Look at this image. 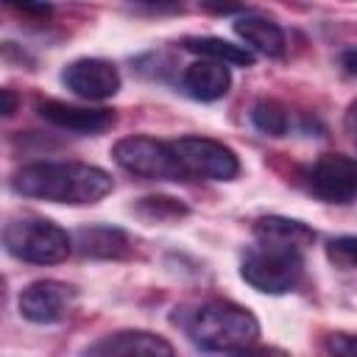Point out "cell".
Masks as SVG:
<instances>
[{"mask_svg":"<svg viewBox=\"0 0 357 357\" xmlns=\"http://www.w3.org/2000/svg\"><path fill=\"white\" fill-rule=\"evenodd\" d=\"M11 190L50 204H95L112 192V176L84 162H33L11 176Z\"/></svg>","mask_w":357,"mask_h":357,"instance_id":"cell-1","label":"cell"},{"mask_svg":"<svg viewBox=\"0 0 357 357\" xmlns=\"http://www.w3.org/2000/svg\"><path fill=\"white\" fill-rule=\"evenodd\" d=\"M173 321L204 351H245L259 337L254 312L223 298L184 307Z\"/></svg>","mask_w":357,"mask_h":357,"instance_id":"cell-2","label":"cell"},{"mask_svg":"<svg viewBox=\"0 0 357 357\" xmlns=\"http://www.w3.org/2000/svg\"><path fill=\"white\" fill-rule=\"evenodd\" d=\"M3 245L11 257L33 265H56L64 262L73 251L70 234L39 215H20L6 223L3 229Z\"/></svg>","mask_w":357,"mask_h":357,"instance_id":"cell-3","label":"cell"},{"mask_svg":"<svg viewBox=\"0 0 357 357\" xmlns=\"http://www.w3.org/2000/svg\"><path fill=\"white\" fill-rule=\"evenodd\" d=\"M240 276L259 293L282 296L290 293L304 276V257L296 248L259 243L240 259Z\"/></svg>","mask_w":357,"mask_h":357,"instance_id":"cell-4","label":"cell"},{"mask_svg":"<svg viewBox=\"0 0 357 357\" xmlns=\"http://www.w3.org/2000/svg\"><path fill=\"white\" fill-rule=\"evenodd\" d=\"M181 181H231L240 173L237 153L209 137H178L170 142Z\"/></svg>","mask_w":357,"mask_h":357,"instance_id":"cell-5","label":"cell"},{"mask_svg":"<svg viewBox=\"0 0 357 357\" xmlns=\"http://www.w3.org/2000/svg\"><path fill=\"white\" fill-rule=\"evenodd\" d=\"M112 156L131 176L148 178V181H181L176 153H173L170 142L142 137V134L123 137V139L114 142Z\"/></svg>","mask_w":357,"mask_h":357,"instance_id":"cell-6","label":"cell"},{"mask_svg":"<svg viewBox=\"0 0 357 357\" xmlns=\"http://www.w3.org/2000/svg\"><path fill=\"white\" fill-rule=\"evenodd\" d=\"M78 304V290L59 279L31 282L20 293V315L31 324H59Z\"/></svg>","mask_w":357,"mask_h":357,"instance_id":"cell-7","label":"cell"},{"mask_svg":"<svg viewBox=\"0 0 357 357\" xmlns=\"http://www.w3.org/2000/svg\"><path fill=\"white\" fill-rule=\"evenodd\" d=\"M310 190L326 204H349L357 198V159L324 153L310 167Z\"/></svg>","mask_w":357,"mask_h":357,"instance_id":"cell-8","label":"cell"},{"mask_svg":"<svg viewBox=\"0 0 357 357\" xmlns=\"http://www.w3.org/2000/svg\"><path fill=\"white\" fill-rule=\"evenodd\" d=\"M61 84L84 100H106L120 89V73L103 59H78L64 67Z\"/></svg>","mask_w":357,"mask_h":357,"instance_id":"cell-9","label":"cell"},{"mask_svg":"<svg viewBox=\"0 0 357 357\" xmlns=\"http://www.w3.org/2000/svg\"><path fill=\"white\" fill-rule=\"evenodd\" d=\"M36 109H39V117L47 120L50 126L75 131V134H100L109 126H114V112H109V109H89V106L53 100V98L42 100Z\"/></svg>","mask_w":357,"mask_h":357,"instance_id":"cell-10","label":"cell"},{"mask_svg":"<svg viewBox=\"0 0 357 357\" xmlns=\"http://www.w3.org/2000/svg\"><path fill=\"white\" fill-rule=\"evenodd\" d=\"M231 86V73H229V64L223 61H215V59H198L192 61L184 75H181V89L195 98V100H220Z\"/></svg>","mask_w":357,"mask_h":357,"instance_id":"cell-11","label":"cell"},{"mask_svg":"<svg viewBox=\"0 0 357 357\" xmlns=\"http://www.w3.org/2000/svg\"><path fill=\"white\" fill-rule=\"evenodd\" d=\"M234 33L243 39V45L251 53L268 56V59H282L287 50V39L284 31L279 28V22H273L265 14H243L234 22Z\"/></svg>","mask_w":357,"mask_h":357,"instance_id":"cell-12","label":"cell"},{"mask_svg":"<svg viewBox=\"0 0 357 357\" xmlns=\"http://www.w3.org/2000/svg\"><path fill=\"white\" fill-rule=\"evenodd\" d=\"M89 354H173V346L145 329H126V332H114V335H103L98 343H92L86 349Z\"/></svg>","mask_w":357,"mask_h":357,"instance_id":"cell-13","label":"cell"},{"mask_svg":"<svg viewBox=\"0 0 357 357\" xmlns=\"http://www.w3.org/2000/svg\"><path fill=\"white\" fill-rule=\"evenodd\" d=\"M254 237L259 243H268V245H282V248L304 251L307 245H312L315 231L307 223H301V220L282 218V215H268V218L254 220Z\"/></svg>","mask_w":357,"mask_h":357,"instance_id":"cell-14","label":"cell"},{"mask_svg":"<svg viewBox=\"0 0 357 357\" xmlns=\"http://www.w3.org/2000/svg\"><path fill=\"white\" fill-rule=\"evenodd\" d=\"M75 248L84 257H98V259H120L131 254V243L126 231L114 226H89L75 231Z\"/></svg>","mask_w":357,"mask_h":357,"instance_id":"cell-15","label":"cell"},{"mask_svg":"<svg viewBox=\"0 0 357 357\" xmlns=\"http://www.w3.org/2000/svg\"><path fill=\"white\" fill-rule=\"evenodd\" d=\"M184 47L198 53L201 59H215L223 64H237V67L254 64V53L245 45H234V42H226L220 36H187Z\"/></svg>","mask_w":357,"mask_h":357,"instance_id":"cell-16","label":"cell"},{"mask_svg":"<svg viewBox=\"0 0 357 357\" xmlns=\"http://www.w3.org/2000/svg\"><path fill=\"white\" fill-rule=\"evenodd\" d=\"M251 123L265 134V137H284L293 128L290 109L279 100H257L251 106Z\"/></svg>","mask_w":357,"mask_h":357,"instance_id":"cell-17","label":"cell"},{"mask_svg":"<svg viewBox=\"0 0 357 357\" xmlns=\"http://www.w3.org/2000/svg\"><path fill=\"white\" fill-rule=\"evenodd\" d=\"M137 212H139L145 220L167 223V220H178L181 215H187V206L178 204L176 198H167V195H151V198H142V201L137 204Z\"/></svg>","mask_w":357,"mask_h":357,"instance_id":"cell-18","label":"cell"},{"mask_svg":"<svg viewBox=\"0 0 357 357\" xmlns=\"http://www.w3.org/2000/svg\"><path fill=\"white\" fill-rule=\"evenodd\" d=\"M326 254L340 268H357V237H335L326 245Z\"/></svg>","mask_w":357,"mask_h":357,"instance_id":"cell-19","label":"cell"},{"mask_svg":"<svg viewBox=\"0 0 357 357\" xmlns=\"http://www.w3.org/2000/svg\"><path fill=\"white\" fill-rule=\"evenodd\" d=\"M324 349L329 354H346V357H354L357 354V335H329Z\"/></svg>","mask_w":357,"mask_h":357,"instance_id":"cell-20","label":"cell"},{"mask_svg":"<svg viewBox=\"0 0 357 357\" xmlns=\"http://www.w3.org/2000/svg\"><path fill=\"white\" fill-rule=\"evenodd\" d=\"M11 8L22 11V14H33V17H47L50 14V6L42 3V0H6Z\"/></svg>","mask_w":357,"mask_h":357,"instance_id":"cell-21","label":"cell"},{"mask_svg":"<svg viewBox=\"0 0 357 357\" xmlns=\"http://www.w3.org/2000/svg\"><path fill=\"white\" fill-rule=\"evenodd\" d=\"M131 3H139V6H148V8H159V11H176L184 6V0H131Z\"/></svg>","mask_w":357,"mask_h":357,"instance_id":"cell-22","label":"cell"},{"mask_svg":"<svg viewBox=\"0 0 357 357\" xmlns=\"http://www.w3.org/2000/svg\"><path fill=\"white\" fill-rule=\"evenodd\" d=\"M343 126H346V131L351 134V139L357 142V100H354V103H349L346 117H343Z\"/></svg>","mask_w":357,"mask_h":357,"instance_id":"cell-23","label":"cell"},{"mask_svg":"<svg viewBox=\"0 0 357 357\" xmlns=\"http://www.w3.org/2000/svg\"><path fill=\"white\" fill-rule=\"evenodd\" d=\"M340 64H343V70H346L349 75H357V47L343 50V53H340Z\"/></svg>","mask_w":357,"mask_h":357,"instance_id":"cell-24","label":"cell"},{"mask_svg":"<svg viewBox=\"0 0 357 357\" xmlns=\"http://www.w3.org/2000/svg\"><path fill=\"white\" fill-rule=\"evenodd\" d=\"M0 95H3V114H6V117H11V114L17 112V95H14L11 89H3Z\"/></svg>","mask_w":357,"mask_h":357,"instance_id":"cell-25","label":"cell"},{"mask_svg":"<svg viewBox=\"0 0 357 357\" xmlns=\"http://www.w3.org/2000/svg\"><path fill=\"white\" fill-rule=\"evenodd\" d=\"M209 3H215V6H220V8H234V6H240L243 0H209Z\"/></svg>","mask_w":357,"mask_h":357,"instance_id":"cell-26","label":"cell"}]
</instances>
